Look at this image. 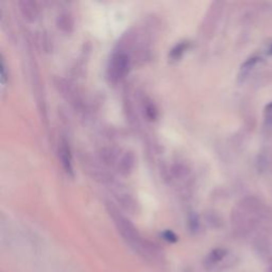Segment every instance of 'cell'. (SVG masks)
<instances>
[{
  "label": "cell",
  "instance_id": "52a82bcc",
  "mask_svg": "<svg viewBox=\"0 0 272 272\" xmlns=\"http://www.w3.org/2000/svg\"><path fill=\"white\" fill-rule=\"evenodd\" d=\"M163 236H164V238L169 242H176L178 240L176 234L172 233L171 231H166L164 234H163Z\"/></svg>",
  "mask_w": 272,
  "mask_h": 272
},
{
  "label": "cell",
  "instance_id": "3957f363",
  "mask_svg": "<svg viewBox=\"0 0 272 272\" xmlns=\"http://www.w3.org/2000/svg\"><path fill=\"white\" fill-rule=\"evenodd\" d=\"M228 255V251L224 249H215L208 253L207 256L204 258L203 261V266L207 270H213L217 267H219V265L224 260V258Z\"/></svg>",
  "mask_w": 272,
  "mask_h": 272
},
{
  "label": "cell",
  "instance_id": "ba28073f",
  "mask_svg": "<svg viewBox=\"0 0 272 272\" xmlns=\"http://www.w3.org/2000/svg\"><path fill=\"white\" fill-rule=\"evenodd\" d=\"M269 272H272V264H271L270 267H269Z\"/></svg>",
  "mask_w": 272,
  "mask_h": 272
},
{
  "label": "cell",
  "instance_id": "7a4b0ae2",
  "mask_svg": "<svg viewBox=\"0 0 272 272\" xmlns=\"http://www.w3.org/2000/svg\"><path fill=\"white\" fill-rule=\"evenodd\" d=\"M129 68V58L124 53H117L113 57L110 68H108V74L110 78L116 82L121 79Z\"/></svg>",
  "mask_w": 272,
  "mask_h": 272
},
{
  "label": "cell",
  "instance_id": "6da1fadb",
  "mask_svg": "<svg viewBox=\"0 0 272 272\" xmlns=\"http://www.w3.org/2000/svg\"><path fill=\"white\" fill-rule=\"evenodd\" d=\"M112 216L122 238L135 253H138L144 259L154 262V264L163 260L164 257H163L162 250L151 241L145 239L128 219L116 212H112Z\"/></svg>",
  "mask_w": 272,
  "mask_h": 272
},
{
  "label": "cell",
  "instance_id": "277c9868",
  "mask_svg": "<svg viewBox=\"0 0 272 272\" xmlns=\"http://www.w3.org/2000/svg\"><path fill=\"white\" fill-rule=\"evenodd\" d=\"M59 156L61 158L62 164L64 166L65 170L68 174L72 175V165H71V154L69 151V147H67L66 143H61L59 148Z\"/></svg>",
  "mask_w": 272,
  "mask_h": 272
},
{
  "label": "cell",
  "instance_id": "5b68a950",
  "mask_svg": "<svg viewBox=\"0 0 272 272\" xmlns=\"http://www.w3.org/2000/svg\"><path fill=\"white\" fill-rule=\"evenodd\" d=\"M25 4V9H22V10L25 12V15L28 16V17H32V18H35V5L33 3H29V2H26L24 3Z\"/></svg>",
  "mask_w": 272,
  "mask_h": 272
},
{
  "label": "cell",
  "instance_id": "9c48e42d",
  "mask_svg": "<svg viewBox=\"0 0 272 272\" xmlns=\"http://www.w3.org/2000/svg\"><path fill=\"white\" fill-rule=\"evenodd\" d=\"M270 53H272V46H271V48H270Z\"/></svg>",
  "mask_w": 272,
  "mask_h": 272
},
{
  "label": "cell",
  "instance_id": "8992f818",
  "mask_svg": "<svg viewBox=\"0 0 272 272\" xmlns=\"http://www.w3.org/2000/svg\"><path fill=\"white\" fill-rule=\"evenodd\" d=\"M184 50H185V44H181V45H179V46H177L174 50H172V52H171L172 57H174V58L180 57V54L182 53Z\"/></svg>",
  "mask_w": 272,
  "mask_h": 272
}]
</instances>
